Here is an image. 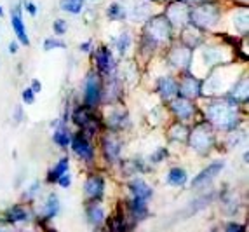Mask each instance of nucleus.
I'll return each instance as SVG.
<instances>
[{
	"label": "nucleus",
	"mask_w": 249,
	"mask_h": 232,
	"mask_svg": "<svg viewBox=\"0 0 249 232\" xmlns=\"http://www.w3.org/2000/svg\"><path fill=\"white\" fill-rule=\"evenodd\" d=\"M208 116L218 128L227 129V131L237 128V124H239V112H237L235 105L229 99L213 101L208 108Z\"/></svg>",
	"instance_id": "obj_1"
},
{
	"label": "nucleus",
	"mask_w": 249,
	"mask_h": 232,
	"mask_svg": "<svg viewBox=\"0 0 249 232\" xmlns=\"http://www.w3.org/2000/svg\"><path fill=\"white\" fill-rule=\"evenodd\" d=\"M190 19L196 28H209L220 19V11L214 4L206 2V4H200L194 13H190Z\"/></svg>",
	"instance_id": "obj_2"
},
{
	"label": "nucleus",
	"mask_w": 249,
	"mask_h": 232,
	"mask_svg": "<svg viewBox=\"0 0 249 232\" xmlns=\"http://www.w3.org/2000/svg\"><path fill=\"white\" fill-rule=\"evenodd\" d=\"M145 35L148 40H152L154 44L157 42H164L171 37V23L166 16H157L150 21L145 28Z\"/></svg>",
	"instance_id": "obj_3"
},
{
	"label": "nucleus",
	"mask_w": 249,
	"mask_h": 232,
	"mask_svg": "<svg viewBox=\"0 0 249 232\" xmlns=\"http://www.w3.org/2000/svg\"><path fill=\"white\" fill-rule=\"evenodd\" d=\"M190 145L194 147L196 150L199 152H206V150L211 147L213 143V133H211V128L208 124H200L197 126L194 131H192L190 136Z\"/></svg>",
	"instance_id": "obj_4"
},
{
	"label": "nucleus",
	"mask_w": 249,
	"mask_h": 232,
	"mask_svg": "<svg viewBox=\"0 0 249 232\" xmlns=\"http://www.w3.org/2000/svg\"><path fill=\"white\" fill-rule=\"evenodd\" d=\"M101 99V80L100 77L91 72L86 79V87H84V101L89 107H94V105L100 103Z\"/></svg>",
	"instance_id": "obj_5"
},
{
	"label": "nucleus",
	"mask_w": 249,
	"mask_h": 232,
	"mask_svg": "<svg viewBox=\"0 0 249 232\" xmlns=\"http://www.w3.org/2000/svg\"><path fill=\"white\" fill-rule=\"evenodd\" d=\"M105 192V178L103 176H98V174H92L86 180L84 183V194L89 201H100L103 197Z\"/></svg>",
	"instance_id": "obj_6"
},
{
	"label": "nucleus",
	"mask_w": 249,
	"mask_h": 232,
	"mask_svg": "<svg viewBox=\"0 0 249 232\" xmlns=\"http://www.w3.org/2000/svg\"><path fill=\"white\" fill-rule=\"evenodd\" d=\"M71 143V149H73V152L79 155V157L86 159V161H91L92 155H94V152H92V147L91 143H89L88 136L86 135H82V133H77V135H73L70 140Z\"/></svg>",
	"instance_id": "obj_7"
},
{
	"label": "nucleus",
	"mask_w": 249,
	"mask_h": 232,
	"mask_svg": "<svg viewBox=\"0 0 249 232\" xmlns=\"http://www.w3.org/2000/svg\"><path fill=\"white\" fill-rule=\"evenodd\" d=\"M221 170H223V162H213V164H209L206 170H202L196 178H194L192 187L199 189V187H204V185H208V183H211V180L214 178Z\"/></svg>",
	"instance_id": "obj_8"
},
{
	"label": "nucleus",
	"mask_w": 249,
	"mask_h": 232,
	"mask_svg": "<svg viewBox=\"0 0 249 232\" xmlns=\"http://www.w3.org/2000/svg\"><path fill=\"white\" fill-rule=\"evenodd\" d=\"M171 110H173V112H175L179 119L187 120L188 117L194 116V110H196V108H194V105H192L190 99L179 96V98L171 99Z\"/></svg>",
	"instance_id": "obj_9"
},
{
	"label": "nucleus",
	"mask_w": 249,
	"mask_h": 232,
	"mask_svg": "<svg viewBox=\"0 0 249 232\" xmlns=\"http://www.w3.org/2000/svg\"><path fill=\"white\" fill-rule=\"evenodd\" d=\"M190 51L187 49V47H175V49L169 53V63L173 66H176V68H181V70H187L188 65H190Z\"/></svg>",
	"instance_id": "obj_10"
},
{
	"label": "nucleus",
	"mask_w": 249,
	"mask_h": 232,
	"mask_svg": "<svg viewBox=\"0 0 249 232\" xmlns=\"http://www.w3.org/2000/svg\"><path fill=\"white\" fill-rule=\"evenodd\" d=\"M178 91L181 93L183 98H197L200 95V82L197 79H194L192 75H187L185 79L181 80V84L178 86Z\"/></svg>",
	"instance_id": "obj_11"
},
{
	"label": "nucleus",
	"mask_w": 249,
	"mask_h": 232,
	"mask_svg": "<svg viewBox=\"0 0 249 232\" xmlns=\"http://www.w3.org/2000/svg\"><path fill=\"white\" fill-rule=\"evenodd\" d=\"M96 63H98V70H100L101 74H110V72L113 70V66H115L112 53L105 46L100 47L98 53H96Z\"/></svg>",
	"instance_id": "obj_12"
},
{
	"label": "nucleus",
	"mask_w": 249,
	"mask_h": 232,
	"mask_svg": "<svg viewBox=\"0 0 249 232\" xmlns=\"http://www.w3.org/2000/svg\"><path fill=\"white\" fill-rule=\"evenodd\" d=\"M11 23H13V28H14V33H16L18 40H19L23 46H28L30 39H28V33H26L25 23L21 19L19 9H14L13 11V14H11Z\"/></svg>",
	"instance_id": "obj_13"
},
{
	"label": "nucleus",
	"mask_w": 249,
	"mask_h": 232,
	"mask_svg": "<svg viewBox=\"0 0 249 232\" xmlns=\"http://www.w3.org/2000/svg\"><path fill=\"white\" fill-rule=\"evenodd\" d=\"M157 93L164 99H173L178 95V84L171 79V77H162L157 82Z\"/></svg>",
	"instance_id": "obj_14"
},
{
	"label": "nucleus",
	"mask_w": 249,
	"mask_h": 232,
	"mask_svg": "<svg viewBox=\"0 0 249 232\" xmlns=\"http://www.w3.org/2000/svg\"><path fill=\"white\" fill-rule=\"evenodd\" d=\"M103 154L110 162H115L117 159H119V154H121V143L112 136H105L103 138Z\"/></svg>",
	"instance_id": "obj_15"
},
{
	"label": "nucleus",
	"mask_w": 249,
	"mask_h": 232,
	"mask_svg": "<svg viewBox=\"0 0 249 232\" xmlns=\"http://www.w3.org/2000/svg\"><path fill=\"white\" fill-rule=\"evenodd\" d=\"M129 189H131V192L134 194V197L143 199V201H148V199L152 197V194H154L152 187L146 185L143 180H133V182L129 183Z\"/></svg>",
	"instance_id": "obj_16"
},
{
	"label": "nucleus",
	"mask_w": 249,
	"mask_h": 232,
	"mask_svg": "<svg viewBox=\"0 0 249 232\" xmlns=\"http://www.w3.org/2000/svg\"><path fill=\"white\" fill-rule=\"evenodd\" d=\"M108 231L110 232H125L127 231V220L125 215L119 210L115 215H112L108 218Z\"/></svg>",
	"instance_id": "obj_17"
},
{
	"label": "nucleus",
	"mask_w": 249,
	"mask_h": 232,
	"mask_svg": "<svg viewBox=\"0 0 249 232\" xmlns=\"http://www.w3.org/2000/svg\"><path fill=\"white\" fill-rule=\"evenodd\" d=\"M129 213L133 215V218H134V220H143V218H146V215H148V208H146V201L134 197L133 201H131V204H129Z\"/></svg>",
	"instance_id": "obj_18"
},
{
	"label": "nucleus",
	"mask_w": 249,
	"mask_h": 232,
	"mask_svg": "<svg viewBox=\"0 0 249 232\" xmlns=\"http://www.w3.org/2000/svg\"><path fill=\"white\" fill-rule=\"evenodd\" d=\"M86 215H88V220L91 222L92 225H100L101 222H103V218H105L103 208H101V204H98V203L89 204L88 210H86Z\"/></svg>",
	"instance_id": "obj_19"
},
{
	"label": "nucleus",
	"mask_w": 249,
	"mask_h": 232,
	"mask_svg": "<svg viewBox=\"0 0 249 232\" xmlns=\"http://www.w3.org/2000/svg\"><path fill=\"white\" fill-rule=\"evenodd\" d=\"M167 183L175 187L185 185L187 183V171L183 170V168H173V170H169V173H167Z\"/></svg>",
	"instance_id": "obj_20"
},
{
	"label": "nucleus",
	"mask_w": 249,
	"mask_h": 232,
	"mask_svg": "<svg viewBox=\"0 0 249 232\" xmlns=\"http://www.w3.org/2000/svg\"><path fill=\"white\" fill-rule=\"evenodd\" d=\"M67 171H68V159L67 157L59 159V161L56 162V166H54L53 170L49 171V174H47V182L56 183L59 176H61V174H65Z\"/></svg>",
	"instance_id": "obj_21"
},
{
	"label": "nucleus",
	"mask_w": 249,
	"mask_h": 232,
	"mask_svg": "<svg viewBox=\"0 0 249 232\" xmlns=\"http://www.w3.org/2000/svg\"><path fill=\"white\" fill-rule=\"evenodd\" d=\"M5 218H7L9 224H16V222H25L28 218V213H26L25 208L21 206H13L5 213Z\"/></svg>",
	"instance_id": "obj_22"
},
{
	"label": "nucleus",
	"mask_w": 249,
	"mask_h": 232,
	"mask_svg": "<svg viewBox=\"0 0 249 232\" xmlns=\"http://www.w3.org/2000/svg\"><path fill=\"white\" fill-rule=\"evenodd\" d=\"M92 119H94V117H92L91 114H89L88 108H84V107L75 108V112H73V122L77 126H80V128H86V126H88Z\"/></svg>",
	"instance_id": "obj_23"
},
{
	"label": "nucleus",
	"mask_w": 249,
	"mask_h": 232,
	"mask_svg": "<svg viewBox=\"0 0 249 232\" xmlns=\"http://www.w3.org/2000/svg\"><path fill=\"white\" fill-rule=\"evenodd\" d=\"M59 212V199L56 194H51L46 201V208H44V216L46 218H53L54 215H58Z\"/></svg>",
	"instance_id": "obj_24"
},
{
	"label": "nucleus",
	"mask_w": 249,
	"mask_h": 232,
	"mask_svg": "<svg viewBox=\"0 0 249 232\" xmlns=\"http://www.w3.org/2000/svg\"><path fill=\"white\" fill-rule=\"evenodd\" d=\"M86 0H61V9L70 14H80Z\"/></svg>",
	"instance_id": "obj_25"
},
{
	"label": "nucleus",
	"mask_w": 249,
	"mask_h": 232,
	"mask_svg": "<svg viewBox=\"0 0 249 232\" xmlns=\"http://www.w3.org/2000/svg\"><path fill=\"white\" fill-rule=\"evenodd\" d=\"M70 140H71V135L68 133L67 128H58V131L54 133V143H58L59 147H67L70 145Z\"/></svg>",
	"instance_id": "obj_26"
},
{
	"label": "nucleus",
	"mask_w": 249,
	"mask_h": 232,
	"mask_svg": "<svg viewBox=\"0 0 249 232\" xmlns=\"http://www.w3.org/2000/svg\"><path fill=\"white\" fill-rule=\"evenodd\" d=\"M108 18L113 21H119V19H124L125 18V11L121 7V4H112L108 7Z\"/></svg>",
	"instance_id": "obj_27"
},
{
	"label": "nucleus",
	"mask_w": 249,
	"mask_h": 232,
	"mask_svg": "<svg viewBox=\"0 0 249 232\" xmlns=\"http://www.w3.org/2000/svg\"><path fill=\"white\" fill-rule=\"evenodd\" d=\"M171 138H173V140H178V141L185 140V138H188V129L183 124H176L175 128L171 129Z\"/></svg>",
	"instance_id": "obj_28"
},
{
	"label": "nucleus",
	"mask_w": 249,
	"mask_h": 232,
	"mask_svg": "<svg viewBox=\"0 0 249 232\" xmlns=\"http://www.w3.org/2000/svg\"><path fill=\"white\" fill-rule=\"evenodd\" d=\"M67 49V44L58 39H46L44 40V51H53V49Z\"/></svg>",
	"instance_id": "obj_29"
},
{
	"label": "nucleus",
	"mask_w": 249,
	"mask_h": 232,
	"mask_svg": "<svg viewBox=\"0 0 249 232\" xmlns=\"http://www.w3.org/2000/svg\"><path fill=\"white\" fill-rule=\"evenodd\" d=\"M131 46V37H129V33H122L121 39L117 40V47H119V53L124 54L125 49Z\"/></svg>",
	"instance_id": "obj_30"
},
{
	"label": "nucleus",
	"mask_w": 249,
	"mask_h": 232,
	"mask_svg": "<svg viewBox=\"0 0 249 232\" xmlns=\"http://www.w3.org/2000/svg\"><path fill=\"white\" fill-rule=\"evenodd\" d=\"M53 30L56 35H63V33H67V21L65 19H56L53 25Z\"/></svg>",
	"instance_id": "obj_31"
},
{
	"label": "nucleus",
	"mask_w": 249,
	"mask_h": 232,
	"mask_svg": "<svg viewBox=\"0 0 249 232\" xmlns=\"http://www.w3.org/2000/svg\"><path fill=\"white\" fill-rule=\"evenodd\" d=\"M23 101H25L26 105H32L35 101V93L30 89V87H26L25 91H23Z\"/></svg>",
	"instance_id": "obj_32"
},
{
	"label": "nucleus",
	"mask_w": 249,
	"mask_h": 232,
	"mask_svg": "<svg viewBox=\"0 0 249 232\" xmlns=\"http://www.w3.org/2000/svg\"><path fill=\"white\" fill-rule=\"evenodd\" d=\"M23 7H25L26 13H30V16H37V5H35L34 2L25 0V2H23Z\"/></svg>",
	"instance_id": "obj_33"
},
{
	"label": "nucleus",
	"mask_w": 249,
	"mask_h": 232,
	"mask_svg": "<svg viewBox=\"0 0 249 232\" xmlns=\"http://www.w3.org/2000/svg\"><path fill=\"white\" fill-rule=\"evenodd\" d=\"M58 185H61L63 189H67V187H70V183H71V178H70V174L68 173H65V174H61V176H59L58 178Z\"/></svg>",
	"instance_id": "obj_34"
},
{
	"label": "nucleus",
	"mask_w": 249,
	"mask_h": 232,
	"mask_svg": "<svg viewBox=\"0 0 249 232\" xmlns=\"http://www.w3.org/2000/svg\"><path fill=\"white\" fill-rule=\"evenodd\" d=\"M225 232H244V227H242L241 224H229L227 227H225Z\"/></svg>",
	"instance_id": "obj_35"
},
{
	"label": "nucleus",
	"mask_w": 249,
	"mask_h": 232,
	"mask_svg": "<svg viewBox=\"0 0 249 232\" xmlns=\"http://www.w3.org/2000/svg\"><path fill=\"white\" fill-rule=\"evenodd\" d=\"M0 232H16L9 222H0Z\"/></svg>",
	"instance_id": "obj_36"
},
{
	"label": "nucleus",
	"mask_w": 249,
	"mask_h": 232,
	"mask_svg": "<svg viewBox=\"0 0 249 232\" xmlns=\"http://www.w3.org/2000/svg\"><path fill=\"white\" fill-rule=\"evenodd\" d=\"M166 155H167V152H166L164 149H162V150H159L157 155H155V154L152 155V161H154V162H159V161H162V159L166 157Z\"/></svg>",
	"instance_id": "obj_37"
},
{
	"label": "nucleus",
	"mask_w": 249,
	"mask_h": 232,
	"mask_svg": "<svg viewBox=\"0 0 249 232\" xmlns=\"http://www.w3.org/2000/svg\"><path fill=\"white\" fill-rule=\"evenodd\" d=\"M34 93H38L42 89V84H40V80H37V79H34L32 80V87H30Z\"/></svg>",
	"instance_id": "obj_38"
},
{
	"label": "nucleus",
	"mask_w": 249,
	"mask_h": 232,
	"mask_svg": "<svg viewBox=\"0 0 249 232\" xmlns=\"http://www.w3.org/2000/svg\"><path fill=\"white\" fill-rule=\"evenodd\" d=\"M80 51H84V53H89V51H91V40L84 42L82 46H80Z\"/></svg>",
	"instance_id": "obj_39"
},
{
	"label": "nucleus",
	"mask_w": 249,
	"mask_h": 232,
	"mask_svg": "<svg viewBox=\"0 0 249 232\" xmlns=\"http://www.w3.org/2000/svg\"><path fill=\"white\" fill-rule=\"evenodd\" d=\"M14 110H16V112H14V119H16L18 122H19L21 117H23V112H21V107H16V108H14Z\"/></svg>",
	"instance_id": "obj_40"
},
{
	"label": "nucleus",
	"mask_w": 249,
	"mask_h": 232,
	"mask_svg": "<svg viewBox=\"0 0 249 232\" xmlns=\"http://www.w3.org/2000/svg\"><path fill=\"white\" fill-rule=\"evenodd\" d=\"M16 51H18V44H16V42H11V44H9V53L14 54Z\"/></svg>",
	"instance_id": "obj_41"
},
{
	"label": "nucleus",
	"mask_w": 249,
	"mask_h": 232,
	"mask_svg": "<svg viewBox=\"0 0 249 232\" xmlns=\"http://www.w3.org/2000/svg\"><path fill=\"white\" fill-rule=\"evenodd\" d=\"M187 2H202V0H187Z\"/></svg>",
	"instance_id": "obj_42"
},
{
	"label": "nucleus",
	"mask_w": 249,
	"mask_h": 232,
	"mask_svg": "<svg viewBox=\"0 0 249 232\" xmlns=\"http://www.w3.org/2000/svg\"><path fill=\"white\" fill-rule=\"evenodd\" d=\"M2 14H4V11H2V5H0V16H2Z\"/></svg>",
	"instance_id": "obj_43"
},
{
	"label": "nucleus",
	"mask_w": 249,
	"mask_h": 232,
	"mask_svg": "<svg viewBox=\"0 0 249 232\" xmlns=\"http://www.w3.org/2000/svg\"><path fill=\"white\" fill-rule=\"evenodd\" d=\"M47 232H56V231H53V229H49V231H47Z\"/></svg>",
	"instance_id": "obj_44"
}]
</instances>
